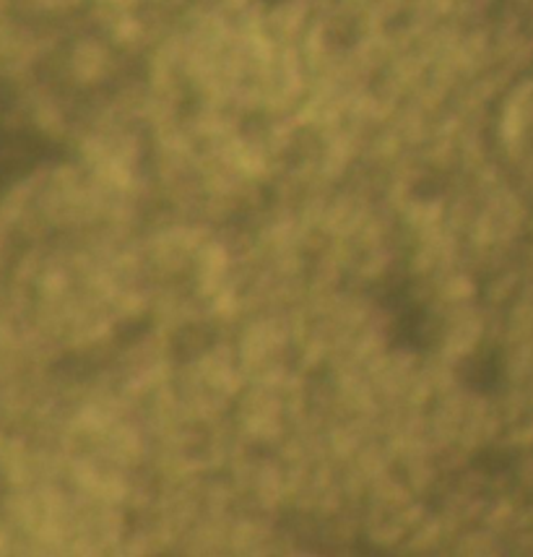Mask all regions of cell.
<instances>
[{
    "label": "cell",
    "mask_w": 533,
    "mask_h": 557,
    "mask_svg": "<svg viewBox=\"0 0 533 557\" xmlns=\"http://www.w3.org/2000/svg\"><path fill=\"white\" fill-rule=\"evenodd\" d=\"M461 381L482 396L497 394L505 383L503 349L495 347V344H486V347H479L471 357H466Z\"/></svg>",
    "instance_id": "obj_1"
}]
</instances>
